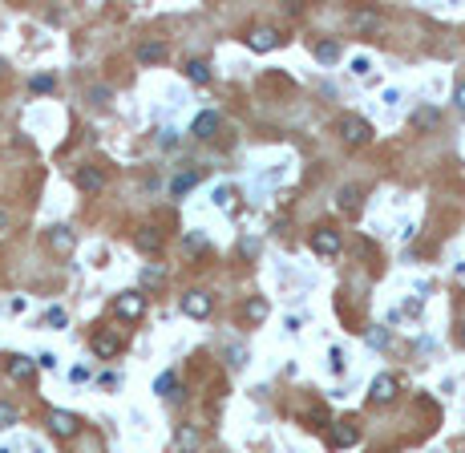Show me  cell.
<instances>
[{
	"instance_id": "obj_1",
	"label": "cell",
	"mask_w": 465,
	"mask_h": 453,
	"mask_svg": "<svg viewBox=\"0 0 465 453\" xmlns=\"http://www.w3.org/2000/svg\"><path fill=\"white\" fill-rule=\"evenodd\" d=\"M340 134H344L348 146H364L372 138V126L364 117H356V113H344V117H340Z\"/></svg>"
},
{
	"instance_id": "obj_2",
	"label": "cell",
	"mask_w": 465,
	"mask_h": 453,
	"mask_svg": "<svg viewBox=\"0 0 465 453\" xmlns=\"http://www.w3.org/2000/svg\"><path fill=\"white\" fill-rule=\"evenodd\" d=\"M397 376L393 372H381V376H372V385H369V401L372 404H388L393 397H397Z\"/></svg>"
},
{
	"instance_id": "obj_3",
	"label": "cell",
	"mask_w": 465,
	"mask_h": 453,
	"mask_svg": "<svg viewBox=\"0 0 465 453\" xmlns=\"http://www.w3.org/2000/svg\"><path fill=\"white\" fill-rule=\"evenodd\" d=\"M312 251H316V255H336L340 251V231L316 226V231H312Z\"/></svg>"
},
{
	"instance_id": "obj_4",
	"label": "cell",
	"mask_w": 465,
	"mask_h": 453,
	"mask_svg": "<svg viewBox=\"0 0 465 453\" xmlns=\"http://www.w3.org/2000/svg\"><path fill=\"white\" fill-rule=\"evenodd\" d=\"M113 307H117V316H122V320H138V316L146 312V300L138 295V291H122Z\"/></svg>"
},
{
	"instance_id": "obj_5",
	"label": "cell",
	"mask_w": 465,
	"mask_h": 453,
	"mask_svg": "<svg viewBox=\"0 0 465 453\" xmlns=\"http://www.w3.org/2000/svg\"><path fill=\"white\" fill-rule=\"evenodd\" d=\"M182 312L194 316V320L210 316V295H207V291H186V295H182Z\"/></svg>"
},
{
	"instance_id": "obj_6",
	"label": "cell",
	"mask_w": 465,
	"mask_h": 453,
	"mask_svg": "<svg viewBox=\"0 0 465 453\" xmlns=\"http://www.w3.org/2000/svg\"><path fill=\"white\" fill-rule=\"evenodd\" d=\"M77 425L81 421L73 417V413H65V409H53V413H49V429H53L57 437H73L77 433Z\"/></svg>"
},
{
	"instance_id": "obj_7",
	"label": "cell",
	"mask_w": 465,
	"mask_h": 453,
	"mask_svg": "<svg viewBox=\"0 0 465 453\" xmlns=\"http://www.w3.org/2000/svg\"><path fill=\"white\" fill-rule=\"evenodd\" d=\"M4 369H8L13 381H32V376H37V360H29V356H8Z\"/></svg>"
},
{
	"instance_id": "obj_8",
	"label": "cell",
	"mask_w": 465,
	"mask_h": 453,
	"mask_svg": "<svg viewBox=\"0 0 465 453\" xmlns=\"http://www.w3.org/2000/svg\"><path fill=\"white\" fill-rule=\"evenodd\" d=\"M73 231H69V226H49V247H53V251H57V255H69V251H73Z\"/></svg>"
},
{
	"instance_id": "obj_9",
	"label": "cell",
	"mask_w": 465,
	"mask_h": 453,
	"mask_svg": "<svg viewBox=\"0 0 465 453\" xmlns=\"http://www.w3.org/2000/svg\"><path fill=\"white\" fill-rule=\"evenodd\" d=\"M77 186L85 194H97L101 186H106V174H101L97 166H81V170H77Z\"/></svg>"
},
{
	"instance_id": "obj_10",
	"label": "cell",
	"mask_w": 465,
	"mask_h": 453,
	"mask_svg": "<svg viewBox=\"0 0 465 453\" xmlns=\"http://www.w3.org/2000/svg\"><path fill=\"white\" fill-rule=\"evenodd\" d=\"M247 45L255 49V53H272V49L279 45V32H275V29H267V25H263V29H255V32H251V37H247Z\"/></svg>"
},
{
	"instance_id": "obj_11",
	"label": "cell",
	"mask_w": 465,
	"mask_h": 453,
	"mask_svg": "<svg viewBox=\"0 0 465 453\" xmlns=\"http://www.w3.org/2000/svg\"><path fill=\"white\" fill-rule=\"evenodd\" d=\"M360 198H364L360 186H340L336 191V207L344 210V215H356V210H360Z\"/></svg>"
},
{
	"instance_id": "obj_12",
	"label": "cell",
	"mask_w": 465,
	"mask_h": 453,
	"mask_svg": "<svg viewBox=\"0 0 465 453\" xmlns=\"http://www.w3.org/2000/svg\"><path fill=\"white\" fill-rule=\"evenodd\" d=\"M215 129H219V113H215V110H203L198 117H194L191 134H194V138H210Z\"/></svg>"
},
{
	"instance_id": "obj_13",
	"label": "cell",
	"mask_w": 465,
	"mask_h": 453,
	"mask_svg": "<svg viewBox=\"0 0 465 453\" xmlns=\"http://www.w3.org/2000/svg\"><path fill=\"white\" fill-rule=\"evenodd\" d=\"M94 352L110 360V356H117V352H122V340L113 336V332H97V336H94Z\"/></svg>"
},
{
	"instance_id": "obj_14",
	"label": "cell",
	"mask_w": 465,
	"mask_h": 453,
	"mask_svg": "<svg viewBox=\"0 0 465 453\" xmlns=\"http://www.w3.org/2000/svg\"><path fill=\"white\" fill-rule=\"evenodd\" d=\"M356 441H360V429H356V425H348V421L332 425V445H356Z\"/></svg>"
},
{
	"instance_id": "obj_15",
	"label": "cell",
	"mask_w": 465,
	"mask_h": 453,
	"mask_svg": "<svg viewBox=\"0 0 465 453\" xmlns=\"http://www.w3.org/2000/svg\"><path fill=\"white\" fill-rule=\"evenodd\" d=\"M198 186V170H186V174H174V182H170V194H186Z\"/></svg>"
},
{
	"instance_id": "obj_16",
	"label": "cell",
	"mask_w": 465,
	"mask_h": 453,
	"mask_svg": "<svg viewBox=\"0 0 465 453\" xmlns=\"http://www.w3.org/2000/svg\"><path fill=\"white\" fill-rule=\"evenodd\" d=\"M166 57V45H158V41H146V45H138V61H162Z\"/></svg>"
},
{
	"instance_id": "obj_17",
	"label": "cell",
	"mask_w": 465,
	"mask_h": 453,
	"mask_svg": "<svg viewBox=\"0 0 465 453\" xmlns=\"http://www.w3.org/2000/svg\"><path fill=\"white\" fill-rule=\"evenodd\" d=\"M186 77H191L194 85H207V81H210V65L207 61H191V65H186Z\"/></svg>"
},
{
	"instance_id": "obj_18",
	"label": "cell",
	"mask_w": 465,
	"mask_h": 453,
	"mask_svg": "<svg viewBox=\"0 0 465 453\" xmlns=\"http://www.w3.org/2000/svg\"><path fill=\"white\" fill-rule=\"evenodd\" d=\"M16 421H20V409L8 404V401H0V429H13Z\"/></svg>"
},
{
	"instance_id": "obj_19",
	"label": "cell",
	"mask_w": 465,
	"mask_h": 453,
	"mask_svg": "<svg viewBox=\"0 0 465 453\" xmlns=\"http://www.w3.org/2000/svg\"><path fill=\"white\" fill-rule=\"evenodd\" d=\"M316 57H320L324 65H332L340 57V45H336V41H320V45H316Z\"/></svg>"
},
{
	"instance_id": "obj_20",
	"label": "cell",
	"mask_w": 465,
	"mask_h": 453,
	"mask_svg": "<svg viewBox=\"0 0 465 453\" xmlns=\"http://www.w3.org/2000/svg\"><path fill=\"white\" fill-rule=\"evenodd\" d=\"M247 320H251V324L267 320V300H251V304H247Z\"/></svg>"
},
{
	"instance_id": "obj_21",
	"label": "cell",
	"mask_w": 465,
	"mask_h": 453,
	"mask_svg": "<svg viewBox=\"0 0 465 453\" xmlns=\"http://www.w3.org/2000/svg\"><path fill=\"white\" fill-rule=\"evenodd\" d=\"M178 449L194 453V449H198V433H194V429H182V433H178Z\"/></svg>"
},
{
	"instance_id": "obj_22",
	"label": "cell",
	"mask_w": 465,
	"mask_h": 453,
	"mask_svg": "<svg viewBox=\"0 0 465 453\" xmlns=\"http://www.w3.org/2000/svg\"><path fill=\"white\" fill-rule=\"evenodd\" d=\"M154 393H158V397H170V393H174V372H162L158 381H154Z\"/></svg>"
},
{
	"instance_id": "obj_23",
	"label": "cell",
	"mask_w": 465,
	"mask_h": 453,
	"mask_svg": "<svg viewBox=\"0 0 465 453\" xmlns=\"http://www.w3.org/2000/svg\"><path fill=\"white\" fill-rule=\"evenodd\" d=\"M215 203H219L223 210H231L235 207V191H231V186H219V191H215Z\"/></svg>"
},
{
	"instance_id": "obj_24",
	"label": "cell",
	"mask_w": 465,
	"mask_h": 453,
	"mask_svg": "<svg viewBox=\"0 0 465 453\" xmlns=\"http://www.w3.org/2000/svg\"><path fill=\"white\" fill-rule=\"evenodd\" d=\"M138 247H142V251H158L162 239L154 235V231H142V235H138Z\"/></svg>"
},
{
	"instance_id": "obj_25",
	"label": "cell",
	"mask_w": 465,
	"mask_h": 453,
	"mask_svg": "<svg viewBox=\"0 0 465 453\" xmlns=\"http://www.w3.org/2000/svg\"><path fill=\"white\" fill-rule=\"evenodd\" d=\"M29 85H32V94H49V89H53V77H49V73H37Z\"/></svg>"
},
{
	"instance_id": "obj_26",
	"label": "cell",
	"mask_w": 465,
	"mask_h": 453,
	"mask_svg": "<svg viewBox=\"0 0 465 453\" xmlns=\"http://www.w3.org/2000/svg\"><path fill=\"white\" fill-rule=\"evenodd\" d=\"M65 320H69V316H65V307H49V316H45L49 328H65Z\"/></svg>"
},
{
	"instance_id": "obj_27",
	"label": "cell",
	"mask_w": 465,
	"mask_h": 453,
	"mask_svg": "<svg viewBox=\"0 0 465 453\" xmlns=\"http://www.w3.org/2000/svg\"><path fill=\"white\" fill-rule=\"evenodd\" d=\"M162 279H166V272H162V267H146V272H142V283H150V288H158Z\"/></svg>"
},
{
	"instance_id": "obj_28",
	"label": "cell",
	"mask_w": 465,
	"mask_h": 453,
	"mask_svg": "<svg viewBox=\"0 0 465 453\" xmlns=\"http://www.w3.org/2000/svg\"><path fill=\"white\" fill-rule=\"evenodd\" d=\"M364 340H369L372 348H385V344H388V332H385V328H372V332H369Z\"/></svg>"
},
{
	"instance_id": "obj_29",
	"label": "cell",
	"mask_w": 465,
	"mask_h": 453,
	"mask_svg": "<svg viewBox=\"0 0 465 453\" xmlns=\"http://www.w3.org/2000/svg\"><path fill=\"white\" fill-rule=\"evenodd\" d=\"M89 101H94V106H106V101H110V89H101V85L89 89Z\"/></svg>"
},
{
	"instance_id": "obj_30",
	"label": "cell",
	"mask_w": 465,
	"mask_h": 453,
	"mask_svg": "<svg viewBox=\"0 0 465 453\" xmlns=\"http://www.w3.org/2000/svg\"><path fill=\"white\" fill-rule=\"evenodd\" d=\"M413 122H417V126H433V122H437V113H433V110H421L417 117H413Z\"/></svg>"
},
{
	"instance_id": "obj_31",
	"label": "cell",
	"mask_w": 465,
	"mask_h": 453,
	"mask_svg": "<svg viewBox=\"0 0 465 453\" xmlns=\"http://www.w3.org/2000/svg\"><path fill=\"white\" fill-rule=\"evenodd\" d=\"M69 381H73V385H81V381H89V369H85V364H77V369L69 372Z\"/></svg>"
},
{
	"instance_id": "obj_32",
	"label": "cell",
	"mask_w": 465,
	"mask_h": 453,
	"mask_svg": "<svg viewBox=\"0 0 465 453\" xmlns=\"http://www.w3.org/2000/svg\"><path fill=\"white\" fill-rule=\"evenodd\" d=\"M352 73H356V77H364V73H369V57H356V61H352Z\"/></svg>"
},
{
	"instance_id": "obj_33",
	"label": "cell",
	"mask_w": 465,
	"mask_h": 453,
	"mask_svg": "<svg viewBox=\"0 0 465 453\" xmlns=\"http://www.w3.org/2000/svg\"><path fill=\"white\" fill-rule=\"evenodd\" d=\"M37 364H41V369H53V364H57V356H53V352H41V356H37Z\"/></svg>"
},
{
	"instance_id": "obj_34",
	"label": "cell",
	"mask_w": 465,
	"mask_h": 453,
	"mask_svg": "<svg viewBox=\"0 0 465 453\" xmlns=\"http://www.w3.org/2000/svg\"><path fill=\"white\" fill-rule=\"evenodd\" d=\"M457 106L465 110V85H457Z\"/></svg>"
},
{
	"instance_id": "obj_35",
	"label": "cell",
	"mask_w": 465,
	"mask_h": 453,
	"mask_svg": "<svg viewBox=\"0 0 465 453\" xmlns=\"http://www.w3.org/2000/svg\"><path fill=\"white\" fill-rule=\"evenodd\" d=\"M4 226H8V210L0 207V231H4Z\"/></svg>"
},
{
	"instance_id": "obj_36",
	"label": "cell",
	"mask_w": 465,
	"mask_h": 453,
	"mask_svg": "<svg viewBox=\"0 0 465 453\" xmlns=\"http://www.w3.org/2000/svg\"><path fill=\"white\" fill-rule=\"evenodd\" d=\"M0 73H4V61H0Z\"/></svg>"
},
{
	"instance_id": "obj_37",
	"label": "cell",
	"mask_w": 465,
	"mask_h": 453,
	"mask_svg": "<svg viewBox=\"0 0 465 453\" xmlns=\"http://www.w3.org/2000/svg\"><path fill=\"white\" fill-rule=\"evenodd\" d=\"M461 336H465V332H461Z\"/></svg>"
}]
</instances>
